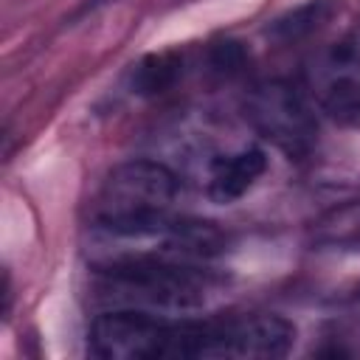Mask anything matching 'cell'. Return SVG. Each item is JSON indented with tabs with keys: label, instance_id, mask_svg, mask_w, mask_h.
<instances>
[{
	"label": "cell",
	"instance_id": "cell-1",
	"mask_svg": "<svg viewBox=\"0 0 360 360\" xmlns=\"http://www.w3.org/2000/svg\"><path fill=\"white\" fill-rule=\"evenodd\" d=\"M98 290L118 307H138L155 312H183L205 304L214 284L211 273L166 253H124L104 262L98 270Z\"/></svg>",
	"mask_w": 360,
	"mask_h": 360
},
{
	"label": "cell",
	"instance_id": "cell-2",
	"mask_svg": "<svg viewBox=\"0 0 360 360\" xmlns=\"http://www.w3.org/2000/svg\"><path fill=\"white\" fill-rule=\"evenodd\" d=\"M214 318H169L155 309L112 307L87 332L90 352L104 360H163L205 357Z\"/></svg>",
	"mask_w": 360,
	"mask_h": 360
},
{
	"label": "cell",
	"instance_id": "cell-3",
	"mask_svg": "<svg viewBox=\"0 0 360 360\" xmlns=\"http://www.w3.org/2000/svg\"><path fill=\"white\" fill-rule=\"evenodd\" d=\"M245 110L250 124L290 158H304L312 149L315 118L292 84L273 79L253 87Z\"/></svg>",
	"mask_w": 360,
	"mask_h": 360
},
{
	"label": "cell",
	"instance_id": "cell-4",
	"mask_svg": "<svg viewBox=\"0 0 360 360\" xmlns=\"http://www.w3.org/2000/svg\"><path fill=\"white\" fill-rule=\"evenodd\" d=\"M180 177L158 160H127L115 166L101 188V214H129L149 208H172L180 197Z\"/></svg>",
	"mask_w": 360,
	"mask_h": 360
},
{
	"label": "cell",
	"instance_id": "cell-5",
	"mask_svg": "<svg viewBox=\"0 0 360 360\" xmlns=\"http://www.w3.org/2000/svg\"><path fill=\"white\" fill-rule=\"evenodd\" d=\"M295 343V323L273 312L214 318L205 357H284Z\"/></svg>",
	"mask_w": 360,
	"mask_h": 360
},
{
	"label": "cell",
	"instance_id": "cell-6",
	"mask_svg": "<svg viewBox=\"0 0 360 360\" xmlns=\"http://www.w3.org/2000/svg\"><path fill=\"white\" fill-rule=\"evenodd\" d=\"M264 169H267V155L259 146H245L233 155H225L211 166L208 197L222 205L233 202L242 194H248V188L264 174Z\"/></svg>",
	"mask_w": 360,
	"mask_h": 360
},
{
	"label": "cell",
	"instance_id": "cell-7",
	"mask_svg": "<svg viewBox=\"0 0 360 360\" xmlns=\"http://www.w3.org/2000/svg\"><path fill=\"white\" fill-rule=\"evenodd\" d=\"M183 59L174 51H160V53H149L143 56L135 68H132V90L138 96H155L169 90L177 76H180Z\"/></svg>",
	"mask_w": 360,
	"mask_h": 360
},
{
	"label": "cell",
	"instance_id": "cell-8",
	"mask_svg": "<svg viewBox=\"0 0 360 360\" xmlns=\"http://www.w3.org/2000/svg\"><path fill=\"white\" fill-rule=\"evenodd\" d=\"M335 6H338V0H307V3L295 6L292 11H287L284 17H278L270 25V34L276 39H284V42L309 37L335 14Z\"/></svg>",
	"mask_w": 360,
	"mask_h": 360
},
{
	"label": "cell",
	"instance_id": "cell-9",
	"mask_svg": "<svg viewBox=\"0 0 360 360\" xmlns=\"http://www.w3.org/2000/svg\"><path fill=\"white\" fill-rule=\"evenodd\" d=\"M315 242L329 248H360V202L332 208L315 222Z\"/></svg>",
	"mask_w": 360,
	"mask_h": 360
},
{
	"label": "cell",
	"instance_id": "cell-10",
	"mask_svg": "<svg viewBox=\"0 0 360 360\" xmlns=\"http://www.w3.org/2000/svg\"><path fill=\"white\" fill-rule=\"evenodd\" d=\"M211 62H214V68L233 73V70H239V65L245 62V53H242V48H239L236 42H219V45L211 51Z\"/></svg>",
	"mask_w": 360,
	"mask_h": 360
}]
</instances>
